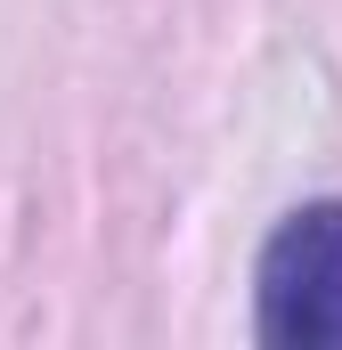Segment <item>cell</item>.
<instances>
[{
  "label": "cell",
  "mask_w": 342,
  "mask_h": 350,
  "mask_svg": "<svg viewBox=\"0 0 342 350\" xmlns=\"http://www.w3.org/2000/svg\"><path fill=\"white\" fill-rule=\"evenodd\" d=\"M261 342L342 350V204L293 212L261 253Z\"/></svg>",
  "instance_id": "obj_1"
}]
</instances>
